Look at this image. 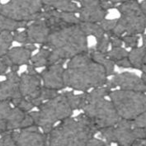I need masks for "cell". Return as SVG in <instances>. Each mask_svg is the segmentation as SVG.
<instances>
[{"mask_svg": "<svg viewBox=\"0 0 146 146\" xmlns=\"http://www.w3.org/2000/svg\"><path fill=\"white\" fill-rule=\"evenodd\" d=\"M108 77L106 69L92 60L88 51L71 58L64 67L65 88L78 92H86L106 86Z\"/></svg>", "mask_w": 146, "mask_h": 146, "instance_id": "cell-1", "label": "cell"}, {"mask_svg": "<svg viewBox=\"0 0 146 146\" xmlns=\"http://www.w3.org/2000/svg\"><path fill=\"white\" fill-rule=\"evenodd\" d=\"M44 46L50 50V64L65 63L78 54L88 52V36L78 25L51 31Z\"/></svg>", "mask_w": 146, "mask_h": 146, "instance_id": "cell-2", "label": "cell"}, {"mask_svg": "<svg viewBox=\"0 0 146 146\" xmlns=\"http://www.w3.org/2000/svg\"><path fill=\"white\" fill-rule=\"evenodd\" d=\"M97 131L84 114L70 116L46 135V146H86Z\"/></svg>", "mask_w": 146, "mask_h": 146, "instance_id": "cell-3", "label": "cell"}, {"mask_svg": "<svg viewBox=\"0 0 146 146\" xmlns=\"http://www.w3.org/2000/svg\"><path fill=\"white\" fill-rule=\"evenodd\" d=\"M74 110L70 107L64 92L43 102L38 111H30L35 125L47 135L58 122L69 118Z\"/></svg>", "mask_w": 146, "mask_h": 146, "instance_id": "cell-4", "label": "cell"}, {"mask_svg": "<svg viewBox=\"0 0 146 146\" xmlns=\"http://www.w3.org/2000/svg\"><path fill=\"white\" fill-rule=\"evenodd\" d=\"M117 10L120 17L111 35L122 37L125 35H142L146 29V17L137 1L127 0L119 4Z\"/></svg>", "mask_w": 146, "mask_h": 146, "instance_id": "cell-5", "label": "cell"}, {"mask_svg": "<svg viewBox=\"0 0 146 146\" xmlns=\"http://www.w3.org/2000/svg\"><path fill=\"white\" fill-rule=\"evenodd\" d=\"M121 119L133 121L146 111L145 92L115 90L108 96Z\"/></svg>", "mask_w": 146, "mask_h": 146, "instance_id": "cell-6", "label": "cell"}, {"mask_svg": "<svg viewBox=\"0 0 146 146\" xmlns=\"http://www.w3.org/2000/svg\"><path fill=\"white\" fill-rule=\"evenodd\" d=\"M44 9L41 0H1L0 13L11 20L31 23Z\"/></svg>", "mask_w": 146, "mask_h": 146, "instance_id": "cell-7", "label": "cell"}, {"mask_svg": "<svg viewBox=\"0 0 146 146\" xmlns=\"http://www.w3.org/2000/svg\"><path fill=\"white\" fill-rule=\"evenodd\" d=\"M82 111L98 131L113 126L121 120L112 102L106 98L88 102Z\"/></svg>", "mask_w": 146, "mask_h": 146, "instance_id": "cell-8", "label": "cell"}, {"mask_svg": "<svg viewBox=\"0 0 146 146\" xmlns=\"http://www.w3.org/2000/svg\"><path fill=\"white\" fill-rule=\"evenodd\" d=\"M106 144L115 143L117 146H131L137 139L146 138V131L136 127L132 121L121 119L113 126L99 131Z\"/></svg>", "mask_w": 146, "mask_h": 146, "instance_id": "cell-9", "label": "cell"}, {"mask_svg": "<svg viewBox=\"0 0 146 146\" xmlns=\"http://www.w3.org/2000/svg\"><path fill=\"white\" fill-rule=\"evenodd\" d=\"M42 80L40 73L31 65H27V70L20 74V91L22 97L30 100L35 108H39L42 102L40 95L42 88Z\"/></svg>", "mask_w": 146, "mask_h": 146, "instance_id": "cell-10", "label": "cell"}, {"mask_svg": "<svg viewBox=\"0 0 146 146\" xmlns=\"http://www.w3.org/2000/svg\"><path fill=\"white\" fill-rule=\"evenodd\" d=\"M40 17L46 21L50 32L70 26L78 25L81 22L77 13H67L50 8H44Z\"/></svg>", "mask_w": 146, "mask_h": 146, "instance_id": "cell-11", "label": "cell"}, {"mask_svg": "<svg viewBox=\"0 0 146 146\" xmlns=\"http://www.w3.org/2000/svg\"><path fill=\"white\" fill-rule=\"evenodd\" d=\"M106 86L111 90L119 88L120 90L146 92V84L141 77L130 72L113 74L110 79H108Z\"/></svg>", "mask_w": 146, "mask_h": 146, "instance_id": "cell-12", "label": "cell"}, {"mask_svg": "<svg viewBox=\"0 0 146 146\" xmlns=\"http://www.w3.org/2000/svg\"><path fill=\"white\" fill-rule=\"evenodd\" d=\"M78 16L81 22L99 23L108 15V11L102 7L101 0H78Z\"/></svg>", "mask_w": 146, "mask_h": 146, "instance_id": "cell-13", "label": "cell"}, {"mask_svg": "<svg viewBox=\"0 0 146 146\" xmlns=\"http://www.w3.org/2000/svg\"><path fill=\"white\" fill-rule=\"evenodd\" d=\"M10 133L17 146H46V135L36 125Z\"/></svg>", "mask_w": 146, "mask_h": 146, "instance_id": "cell-14", "label": "cell"}, {"mask_svg": "<svg viewBox=\"0 0 146 146\" xmlns=\"http://www.w3.org/2000/svg\"><path fill=\"white\" fill-rule=\"evenodd\" d=\"M64 63H56L50 64L40 73L43 87L60 91L65 88L64 73Z\"/></svg>", "mask_w": 146, "mask_h": 146, "instance_id": "cell-15", "label": "cell"}, {"mask_svg": "<svg viewBox=\"0 0 146 146\" xmlns=\"http://www.w3.org/2000/svg\"><path fill=\"white\" fill-rule=\"evenodd\" d=\"M22 98L20 91V74L17 70H9L5 80L0 82V100L11 103Z\"/></svg>", "mask_w": 146, "mask_h": 146, "instance_id": "cell-16", "label": "cell"}, {"mask_svg": "<svg viewBox=\"0 0 146 146\" xmlns=\"http://www.w3.org/2000/svg\"><path fill=\"white\" fill-rule=\"evenodd\" d=\"M25 28L24 31L27 39V45L39 44L43 46L50 34L48 25L41 17L28 23Z\"/></svg>", "mask_w": 146, "mask_h": 146, "instance_id": "cell-17", "label": "cell"}, {"mask_svg": "<svg viewBox=\"0 0 146 146\" xmlns=\"http://www.w3.org/2000/svg\"><path fill=\"white\" fill-rule=\"evenodd\" d=\"M36 50V45H23L21 46L11 47L6 54L11 64V69H20L23 65H28L30 64L32 53Z\"/></svg>", "mask_w": 146, "mask_h": 146, "instance_id": "cell-18", "label": "cell"}, {"mask_svg": "<svg viewBox=\"0 0 146 146\" xmlns=\"http://www.w3.org/2000/svg\"><path fill=\"white\" fill-rule=\"evenodd\" d=\"M44 8H50L59 11L78 13V0H41Z\"/></svg>", "mask_w": 146, "mask_h": 146, "instance_id": "cell-19", "label": "cell"}, {"mask_svg": "<svg viewBox=\"0 0 146 146\" xmlns=\"http://www.w3.org/2000/svg\"><path fill=\"white\" fill-rule=\"evenodd\" d=\"M90 56L92 57L93 60L98 63L101 64L104 69H106L108 76H111L114 74V68H115V64L109 57L107 53H102L95 50L93 48L92 50H88Z\"/></svg>", "mask_w": 146, "mask_h": 146, "instance_id": "cell-20", "label": "cell"}, {"mask_svg": "<svg viewBox=\"0 0 146 146\" xmlns=\"http://www.w3.org/2000/svg\"><path fill=\"white\" fill-rule=\"evenodd\" d=\"M50 54L51 53L50 49L42 46L36 54H32L29 64L35 69L47 67L48 65H50Z\"/></svg>", "mask_w": 146, "mask_h": 146, "instance_id": "cell-21", "label": "cell"}, {"mask_svg": "<svg viewBox=\"0 0 146 146\" xmlns=\"http://www.w3.org/2000/svg\"><path fill=\"white\" fill-rule=\"evenodd\" d=\"M146 54V46L142 45V46H137L134 49H131L129 51L128 58L131 61V65L133 69H141L144 59Z\"/></svg>", "mask_w": 146, "mask_h": 146, "instance_id": "cell-22", "label": "cell"}, {"mask_svg": "<svg viewBox=\"0 0 146 146\" xmlns=\"http://www.w3.org/2000/svg\"><path fill=\"white\" fill-rule=\"evenodd\" d=\"M79 27L82 31L86 34V36H92L96 38V40L106 35L104 30L101 27L100 23H84L80 22Z\"/></svg>", "mask_w": 146, "mask_h": 146, "instance_id": "cell-23", "label": "cell"}, {"mask_svg": "<svg viewBox=\"0 0 146 146\" xmlns=\"http://www.w3.org/2000/svg\"><path fill=\"white\" fill-rule=\"evenodd\" d=\"M28 25L27 23H21L11 20L0 13V32L10 31L14 32L22 28H25Z\"/></svg>", "mask_w": 146, "mask_h": 146, "instance_id": "cell-24", "label": "cell"}, {"mask_svg": "<svg viewBox=\"0 0 146 146\" xmlns=\"http://www.w3.org/2000/svg\"><path fill=\"white\" fill-rule=\"evenodd\" d=\"M64 94L68 99L69 105L74 111L75 110H83L86 105V98L85 92L74 93V92H64Z\"/></svg>", "mask_w": 146, "mask_h": 146, "instance_id": "cell-25", "label": "cell"}, {"mask_svg": "<svg viewBox=\"0 0 146 146\" xmlns=\"http://www.w3.org/2000/svg\"><path fill=\"white\" fill-rule=\"evenodd\" d=\"M13 40V32L2 31L0 32V56L7 54L12 47Z\"/></svg>", "mask_w": 146, "mask_h": 146, "instance_id": "cell-26", "label": "cell"}, {"mask_svg": "<svg viewBox=\"0 0 146 146\" xmlns=\"http://www.w3.org/2000/svg\"><path fill=\"white\" fill-rule=\"evenodd\" d=\"M107 54H108V57L115 63V61H117L119 60H121V59L128 57L129 51L125 48L121 46V47L111 48L110 50H108Z\"/></svg>", "mask_w": 146, "mask_h": 146, "instance_id": "cell-27", "label": "cell"}, {"mask_svg": "<svg viewBox=\"0 0 146 146\" xmlns=\"http://www.w3.org/2000/svg\"><path fill=\"white\" fill-rule=\"evenodd\" d=\"M13 107V106L10 102L0 100V123H6L7 118Z\"/></svg>", "mask_w": 146, "mask_h": 146, "instance_id": "cell-28", "label": "cell"}, {"mask_svg": "<svg viewBox=\"0 0 146 146\" xmlns=\"http://www.w3.org/2000/svg\"><path fill=\"white\" fill-rule=\"evenodd\" d=\"M109 46H110V37L108 34H106L102 37L97 40V44L93 49L98 52L108 53Z\"/></svg>", "mask_w": 146, "mask_h": 146, "instance_id": "cell-29", "label": "cell"}, {"mask_svg": "<svg viewBox=\"0 0 146 146\" xmlns=\"http://www.w3.org/2000/svg\"><path fill=\"white\" fill-rule=\"evenodd\" d=\"M59 94H60V92L57 91V90L48 88H46V87H42L40 95V100L43 103V102H45L46 101L50 100V99L54 98Z\"/></svg>", "mask_w": 146, "mask_h": 146, "instance_id": "cell-30", "label": "cell"}, {"mask_svg": "<svg viewBox=\"0 0 146 146\" xmlns=\"http://www.w3.org/2000/svg\"><path fill=\"white\" fill-rule=\"evenodd\" d=\"M121 40L126 48L134 49L138 46L139 36V35H125L121 37Z\"/></svg>", "mask_w": 146, "mask_h": 146, "instance_id": "cell-31", "label": "cell"}, {"mask_svg": "<svg viewBox=\"0 0 146 146\" xmlns=\"http://www.w3.org/2000/svg\"><path fill=\"white\" fill-rule=\"evenodd\" d=\"M117 23V19H113V20H109V19H104L100 23L101 27L104 30L106 34H111L112 31L114 30L115 25Z\"/></svg>", "mask_w": 146, "mask_h": 146, "instance_id": "cell-32", "label": "cell"}, {"mask_svg": "<svg viewBox=\"0 0 146 146\" xmlns=\"http://www.w3.org/2000/svg\"><path fill=\"white\" fill-rule=\"evenodd\" d=\"M11 69V64L6 54L0 56V75H6Z\"/></svg>", "mask_w": 146, "mask_h": 146, "instance_id": "cell-33", "label": "cell"}, {"mask_svg": "<svg viewBox=\"0 0 146 146\" xmlns=\"http://www.w3.org/2000/svg\"><path fill=\"white\" fill-rule=\"evenodd\" d=\"M0 146H17L13 139L11 133L8 132L0 135Z\"/></svg>", "mask_w": 146, "mask_h": 146, "instance_id": "cell-34", "label": "cell"}, {"mask_svg": "<svg viewBox=\"0 0 146 146\" xmlns=\"http://www.w3.org/2000/svg\"><path fill=\"white\" fill-rule=\"evenodd\" d=\"M132 121H133V124L136 127L146 131V111L144 112V113H142L141 115H139V116H137Z\"/></svg>", "mask_w": 146, "mask_h": 146, "instance_id": "cell-35", "label": "cell"}, {"mask_svg": "<svg viewBox=\"0 0 146 146\" xmlns=\"http://www.w3.org/2000/svg\"><path fill=\"white\" fill-rule=\"evenodd\" d=\"M109 37H110V45L111 46V48H115V47H121L123 45L121 37H118L116 36L111 35V34H108Z\"/></svg>", "mask_w": 146, "mask_h": 146, "instance_id": "cell-36", "label": "cell"}, {"mask_svg": "<svg viewBox=\"0 0 146 146\" xmlns=\"http://www.w3.org/2000/svg\"><path fill=\"white\" fill-rule=\"evenodd\" d=\"M115 65L120 67V68H124V69H129V68H132V65H131V61L129 60L128 57L126 58H124V59H121V60H119L117 61H115Z\"/></svg>", "mask_w": 146, "mask_h": 146, "instance_id": "cell-37", "label": "cell"}, {"mask_svg": "<svg viewBox=\"0 0 146 146\" xmlns=\"http://www.w3.org/2000/svg\"><path fill=\"white\" fill-rule=\"evenodd\" d=\"M86 146H107V144L102 139H96L92 137L88 142Z\"/></svg>", "mask_w": 146, "mask_h": 146, "instance_id": "cell-38", "label": "cell"}, {"mask_svg": "<svg viewBox=\"0 0 146 146\" xmlns=\"http://www.w3.org/2000/svg\"><path fill=\"white\" fill-rule=\"evenodd\" d=\"M131 146H146V138H140L135 139Z\"/></svg>", "mask_w": 146, "mask_h": 146, "instance_id": "cell-39", "label": "cell"}, {"mask_svg": "<svg viewBox=\"0 0 146 146\" xmlns=\"http://www.w3.org/2000/svg\"><path fill=\"white\" fill-rule=\"evenodd\" d=\"M142 71V75H141V78L142 80L144 81V83L146 84V54L145 56V59H144V62H143V65H142V68L140 69Z\"/></svg>", "mask_w": 146, "mask_h": 146, "instance_id": "cell-40", "label": "cell"}, {"mask_svg": "<svg viewBox=\"0 0 146 146\" xmlns=\"http://www.w3.org/2000/svg\"><path fill=\"white\" fill-rule=\"evenodd\" d=\"M102 2H105V3H108L111 5H113L115 7L116 4H121V3H123L125 2H126L127 0H102Z\"/></svg>", "mask_w": 146, "mask_h": 146, "instance_id": "cell-41", "label": "cell"}, {"mask_svg": "<svg viewBox=\"0 0 146 146\" xmlns=\"http://www.w3.org/2000/svg\"><path fill=\"white\" fill-rule=\"evenodd\" d=\"M140 6H141V8H142V10H143V12H144V13L146 17V0H144L143 2L140 3Z\"/></svg>", "mask_w": 146, "mask_h": 146, "instance_id": "cell-42", "label": "cell"}, {"mask_svg": "<svg viewBox=\"0 0 146 146\" xmlns=\"http://www.w3.org/2000/svg\"><path fill=\"white\" fill-rule=\"evenodd\" d=\"M134 1H137V2H138L139 0H134Z\"/></svg>", "mask_w": 146, "mask_h": 146, "instance_id": "cell-43", "label": "cell"}, {"mask_svg": "<svg viewBox=\"0 0 146 146\" xmlns=\"http://www.w3.org/2000/svg\"><path fill=\"white\" fill-rule=\"evenodd\" d=\"M0 1H1V0H0Z\"/></svg>", "mask_w": 146, "mask_h": 146, "instance_id": "cell-44", "label": "cell"}]
</instances>
